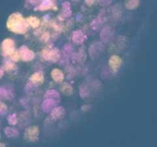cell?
I'll use <instances>...</instances> for the list:
<instances>
[{
	"instance_id": "cb8c5ba5",
	"label": "cell",
	"mask_w": 157,
	"mask_h": 147,
	"mask_svg": "<svg viewBox=\"0 0 157 147\" xmlns=\"http://www.w3.org/2000/svg\"><path fill=\"white\" fill-rule=\"evenodd\" d=\"M0 96L3 97H8L9 96V93L3 88H0Z\"/></svg>"
},
{
	"instance_id": "ac0fdd59",
	"label": "cell",
	"mask_w": 157,
	"mask_h": 147,
	"mask_svg": "<svg viewBox=\"0 0 157 147\" xmlns=\"http://www.w3.org/2000/svg\"><path fill=\"white\" fill-rule=\"evenodd\" d=\"M61 90L67 96H70L73 93V88L71 86L68 84H64L61 87Z\"/></svg>"
},
{
	"instance_id": "83f0119b",
	"label": "cell",
	"mask_w": 157,
	"mask_h": 147,
	"mask_svg": "<svg viewBox=\"0 0 157 147\" xmlns=\"http://www.w3.org/2000/svg\"><path fill=\"white\" fill-rule=\"evenodd\" d=\"M96 2V0H85V2L87 6H92Z\"/></svg>"
},
{
	"instance_id": "f546056e",
	"label": "cell",
	"mask_w": 157,
	"mask_h": 147,
	"mask_svg": "<svg viewBox=\"0 0 157 147\" xmlns=\"http://www.w3.org/2000/svg\"><path fill=\"white\" fill-rule=\"evenodd\" d=\"M3 73H4V71H3V70L2 68H0V78L2 77L3 76Z\"/></svg>"
},
{
	"instance_id": "5bb4252c",
	"label": "cell",
	"mask_w": 157,
	"mask_h": 147,
	"mask_svg": "<svg viewBox=\"0 0 157 147\" xmlns=\"http://www.w3.org/2000/svg\"><path fill=\"white\" fill-rule=\"evenodd\" d=\"M44 98H49V99L55 100L57 102H58L60 100V93L57 90H49L44 94Z\"/></svg>"
},
{
	"instance_id": "277c9868",
	"label": "cell",
	"mask_w": 157,
	"mask_h": 147,
	"mask_svg": "<svg viewBox=\"0 0 157 147\" xmlns=\"http://www.w3.org/2000/svg\"><path fill=\"white\" fill-rule=\"evenodd\" d=\"M42 57L46 61H50L52 62H57L60 58V54L57 49H44L41 52Z\"/></svg>"
},
{
	"instance_id": "2e32d148",
	"label": "cell",
	"mask_w": 157,
	"mask_h": 147,
	"mask_svg": "<svg viewBox=\"0 0 157 147\" xmlns=\"http://www.w3.org/2000/svg\"><path fill=\"white\" fill-rule=\"evenodd\" d=\"M27 23L29 24V26L32 28H38L40 24V20L37 17L31 16L26 18Z\"/></svg>"
},
{
	"instance_id": "44dd1931",
	"label": "cell",
	"mask_w": 157,
	"mask_h": 147,
	"mask_svg": "<svg viewBox=\"0 0 157 147\" xmlns=\"http://www.w3.org/2000/svg\"><path fill=\"white\" fill-rule=\"evenodd\" d=\"M8 121H9V123L11 124V125H15V124L17 123L18 119H17V117L16 116H15V114H12V115H10V116L8 117Z\"/></svg>"
},
{
	"instance_id": "8fae6325",
	"label": "cell",
	"mask_w": 157,
	"mask_h": 147,
	"mask_svg": "<svg viewBox=\"0 0 157 147\" xmlns=\"http://www.w3.org/2000/svg\"><path fill=\"white\" fill-rule=\"evenodd\" d=\"M51 76H52V79L57 83L62 82L64 79V73H63L60 69H58V68L53 69V70H52Z\"/></svg>"
},
{
	"instance_id": "7a4b0ae2",
	"label": "cell",
	"mask_w": 157,
	"mask_h": 147,
	"mask_svg": "<svg viewBox=\"0 0 157 147\" xmlns=\"http://www.w3.org/2000/svg\"><path fill=\"white\" fill-rule=\"evenodd\" d=\"M2 52L4 56L12 55L15 52V43L11 38H6L2 43Z\"/></svg>"
},
{
	"instance_id": "7c38bea8",
	"label": "cell",
	"mask_w": 157,
	"mask_h": 147,
	"mask_svg": "<svg viewBox=\"0 0 157 147\" xmlns=\"http://www.w3.org/2000/svg\"><path fill=\"white\" fill-rule=\"evenodd\" d=\"M64 113H65V111H64V109L63 107H56L52 110L51 116H52L53 119H61L64 116Z\"/></svg>"
},
{
	"instance_id": "4dcf8cb0",
	"label": "cell",
	"mask_w": 157,
	"mask_h": 147,
	"mask_svg": "<svg viewBox=\"0 0 157 147\" xmlns=\"http://www.w3.org/2000/svg\"><path fill=\"white\" fill-rule=\"evenodd\" d=\"M0 147H5V145L2 143H0Z\"/></svg>"
},
{
	"instance_id": "ba28073f",
	"label": "cell",
	"mask_w": 157,
	"mask_h": 147,
	"mask_svg": "<svg viewBox=\"0 0 157 147\" xmlns=\"http://www.w3.org/2000/svg\"><path fill=\"white\" fill-rule=\"evenodd\" d=\"M56 9V6H55L54 0H42V2L38 6V8H35V10L47 11L49 9Z\"/></svg>"
},
{
	"instance_id": "7402d4cb",
	"label": "cell",
	"mask_w": 157,
	"mask_h": 147,
	"mask_svg": "<svg viewBox=\"0 0 157 147\" xmlns=\"http://www.w3.org/2000/svg\"><path fill=\"white\" fill-rule=\"evenodd\" d=\"M80 94H81V97H87L89 95L88 90L87 89V87H81V90H80Z\"/></svg>"
},
{
	"instance_id": "ffe728a7",
	"label": "cell",
	"mask_w": 157,
	"mask_h": 147,
	"mask_svg": "<svg viewBox=\"0 0 157 147\" xmlns=\"http://www.w3.org/2000/svg\"><path fill=\"white\" fill-rule=\"evenodd\" d=\"M63 6V15L65 17H69L71 15V10L70 3L65 2L62 4Z\"/></svg>"
},
{
	"instance_id": "d6986e66",
	"label": "cell",
	"mask_w": 157,
	"mask_h": 147,
	"mask_svg": "<svg viewBox=\"0 0 157 147\" xmlns=\"http://www.w3.org/2000/svg\"><path fill=\"white\" fill-rule=\"evenodd\" d=\"M4 132L8 137H15L18 136V132L15 129L11 128V127H6Z\"/></svg>"
},
{
	"instance_id": "603a6c76",
	"label": "cell",
	"mask_w": 157,
	"mask_h": 147,
	"mask_svg": "<svg viewBox=\"0 0 157 147\" xmlns=\"http://www.w3.org/2000/svg\"><path fill=\"white\" fill-rule=\"evenodd\" d=\"M11 58H12V61H18L20 58V55L18 52L15 51L12 55H11Z\"/></svg>"
},
{
	"instance_id": "4fadbf2b",
	"label": "cell",
	"mask_w": 157,
	"mask_h": 147,
	"mask_svg": "<svg viewBox=\"0 0 157 147\" xmlns=\"http://www.w3.org/2000/svg\"><path fill=\"white\" fill-rule=\"evenodd\" d=\"M101 39H102L103 41H105V42H107V41H110V40L113 38V32L111 31V29L108 27H106L103 29V31L101 33Z\"/></svg>"
},
{
	"instance_id": "8992f818",
	"label": "cell",
	"mask_w": 157,
	"mask_h": 147,
	"mask_svg": "<svg viewBox=\"0 0 157 147\" xmlns=\"http://www.w3.org/2000/svg\"><path fill=\"white\" fill-rule=\"evenodd\" d=\"M122 64V59L118 55H112L109 59V66L113 72L118 71Z\"/></svg>"
},
{
	"instance_id": "4316f807",
	"label": "cell",
	"mask_w": 157,
	"mask_h": 147,
	"mask_svg": "<svg viewBox=\"0 0 157 147\" xmlns=\"http://www.w3.org/2000/svg\"><path fill=\"white\" fill-rule=\"evenodd\" d=\"M27 1L32 5H38V3H41L42 0H27Z\"/></svg>"
},
{
	"instance_id": "e0dca14e",
	"label": "cell",
	"mask_w": 157,
	"mask_h": 147,
	"mask_svg": "<svg viewBox=\"0 0 157 147\" xmlns=\"http://www.w3.org/2000/svg\"><path fill=\"white\" fill-rule=\"evenodd\" d=\"M140 4L139 0H127L125 2L126 8L128 9H134L138 7Z\"/></svg>"
},
{
	"instance_id": "30bf717a",
	"label": "cell",
	"mask_w": 157,
	"mask_h": 147,
	"mask_svg": "<svg viewBox=\"0 0 157 147\" xmlns=\"http://www.w3.org/2000/svg\"><path fill=\"white\" fill-rule=\"evenodd\" d=\"M86 39V35L81 31H75L72 34V40L75 44H82Z\"/></svg>"
},
{
	"instance_id": "52a82bcc",
	"label": "cell",
	"mask_w": 157,
	"mask_h": 147,
	"mask_svg": "<svg viewBox=\"0 0 157 147\" xmlns=\"http://www.w3.org/2000/svg\"><path fill=\"white\" fill-rule=\"evenodd\" d=\"M57 104H58V102L55 100L45 98V100L43 101L42 104H41V108H42L43 111L45 112V113L52 112V110L56 107Z\"/></svg>"
},
{
	"instance_id": "3957f363",
	"label": "cell",
	"mask_w": 157,
	"mask_h": 147,
	"mask_svg": "<svg viewBox=\"0 0 157 147\" xmlns=\"http://www.w3.org/2000/svg\"><path fill=\"white\" fill-rule=\"evenodd\" d=\"M39 136V129L36 126L29 127L25 133V139L29 142H36Z\"/></svg>"
},
{
	"instance_id": "5b68a950",
	"label": "cell",
	"mask_w": 157,
	"mask_h": 147,
	"mask_svg": "<svg viewBox=\"0 0 157 147\" xmlns=\"http://www.w3.org/2000/svg\"><path fill=\"white\" fill-rule=\"evenodd\" d=\"M18 53H19L20 58L24 61H30L35 58V53L32 50L28 48L26 46H21L19 48Z\"/></svg>"
},
{
	"instance_id": "6da1fadb",
	"label": "cell",
	"mask_w": 157,
	"mask_h": 147,
	"mask_svg": "<svg viewBox=\"0 0 157 147\" xmlns=\"http://www.w3.org/2000/svg\"><path fill=\"white\" fill-rule=\"evenodd\" d=\"M6 26L11 32L16 34H25L27 32L29 24L21 14L15 12L9 17Z\"/></svg>"
},
{
	"instance_id": "f1b7e54d",
	"label": "cell",
	"mask_w": 157,
	"mask_h": 147,
	"mask_svg": "<svg viewBox=\"0 0 157 147\" xmlns=\"http://www.w3.org/2000/svg\"><path fill=\"white\" fill-rule=\"evenodd\" d=\"M14 67V64H12V63H7L6 65V69H12Z\"/></svg>"
},
{
	"instance_id": "484cf974",
	"label": "cell",
	"mask_w": 157,
	"mask_h": 147,
	"mask_svg": "<svg viewBox=\"0 0 157 147\" xmlns=\"http://www.w3.org/2000/svg\"><path fill=\"white\" fill-rule=\"evenodd\" d=\"M100 4L102 5V6H106V5L110 4L112 2V0H99Z\"/></svg>"
},
{
	"instance_id": "d4e9b609",
	"label": "cell",
	"mask_w": 157,
	"mask_h": 147,
	"mask_svg": "<svg viewBox=\"0 0 157 147\" xmlns=\"http://www.w3.org/2000/svg\"><path fill=\"white\" fill-rule=\"evenodd\" d=\"M7 111V107L4 104L0 103V113H5Z\"/></svg>"
},
{
	"instance_id": "9a60e30c",
	"label": "cell",
	"mask_w": 157,
	"mask_h": 147,
	"mask_svg": "<svg viewBox=\"0 0 157 147\" xmlns=\"http://www.w3.org/2000/svg\"><path fill=\"white\" fill-rule=\"evenodd\" d=\"M30 80L32 82L35 83V84H40V83H42L43 81H44V76L40 72H35L31 76Z\"/></svg>"
},
{
	"instance_id": "9c48e42d",
	"label": "cell",
	"mask_w": 157,
	"mask_h": 147,
	"mask_svg": "<svg viewBox=\"0 0 157 147\" xmlns=\"http://www.w3.org/2000/svg\"><path fill=\"white\" fill-rule=\"evenodd\" d=\"M104 51V46L101 43H95L92 44L90 47V57L94 58V57L98 56L101 52Z\"/></svg>"
}]
</instances>
